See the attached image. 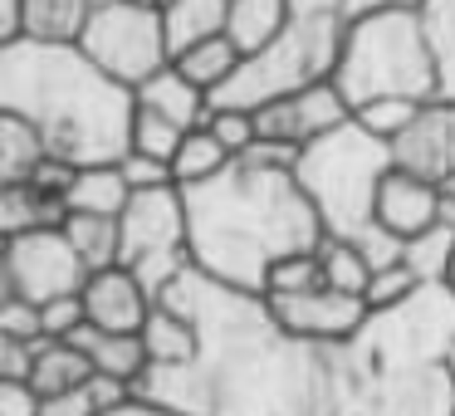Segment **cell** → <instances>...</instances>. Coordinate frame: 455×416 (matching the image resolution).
Returning <instances> with one entry per match:
<instances>
[{
	"label": "cell",
	"instance_id": "cell-25",
	"mask_svg": "<svg viewBox=\"0 0 455 416\" xmlns=\"http://www.w3.org/2000/svg\"><path fill=\"white\" fill-rule=\"evenodd\" d=\"M64 236L74 240V250L84 255L89 269H113L123 265V226L118 216H89V211H69Z\"/></svg>",
	"mask_w": 455,
	"mask_h": 416
},
{
	"label": "cell",
	"instance_id": "cell-27",
	"mask_svg": "<svg viewBox=\"0 0 455 416\" xmlns=\"http://www.w3.org/2000/svg\"><path fill=\"white\" fill-rule=\"evenodd\" d=\"M426 44L435 60V99L455 103V0H426L421 5Z\"/></svg>",
	"mask_w": 455,
	"mask_h": 416
},
{
	"label": "cell",
	"instance_id": "cell-4",
	"mask_svg": "<svg viewBox=\"0 0 455 416\" xmlns=\"http://www.w3.org/2000/svg\"><path fill=\"white\" fill-rule=\"evenodd\" d=\"M0 113L35 123L50 157L99 167L132 148L138 89L93 64L79 40L20 35L0 44Z\"/></svg>",
	"mask_w": 455,
	"mask_h": 416
},
{
	"label": "cell",
	"instance_id": "cell-17",
	"mask_svg": "<svg viewBox=\"0 0 455 416\" xmlns=\"http://www.w3.org/2000/svg\"><path fill=\"white\" fill-rule=\"evenodd\" d=\"M138 103L152 108V113H162V118H172L177 128H187V132L211 118V93L201 89V84H191L177 64H167V69L152 74V79L138 89Z\"/></svg>",
	"mask_w": 455,
	"mask_h": 416
},
{
	"label": "cell",
	"instance_id": "cell-22",
	"mask_svg": "<svg viewBox=\"0 0 455 416\" xmlns=\"http://www.w3.org/2000/svg\"><path fill=\"white\" fill-rule=\"evenodd\" d=\"M289 25V0H230L226 35L240 54H259Z\"/></svg>",
	"mask_w": 455,
	"mask_h": 416
},
{
	"label": "cell",
	"instance_id": "cell-11",
	"mask_svg": "<svg viewBox=\"0 0 455 416\" xmlns=\"http://www.w3.org/2000/svg\"><path fill=\"white\" fill-rule=\"evenodd\" d=\"M353 118L347 99L338 93V84H314V89H299L289 99H275L265 108H255V123H259V142H284V148H299L304 152L308 142H318L323 132L343 128Z\"/></svg>",
	"mask_w": 455,
	"mask_h": 416
},
{
	"label": "cell",
	"instance_id": "cell-34",
	"mask_svg": "<svg viewBox=\"0 0 455 416\" xmlns=\"http://www.w3.org/2000/svg\"><path fill=\"white\" fill-rule=\"evenodd\" d=\"M318 284H323V260H318V250H304V255H289L269 269L265 294H304Z\"/></svg>",
	"mask_w": 455,
	"mask_h": 416
},
{
	"label": "cell",
	"instance_id": "cell-32",
	"mask_svg": "<svg viewBox=\"0 0 455 416\" xmlns=\"http://www.w3.org/2000/svg\"><path fill=\"white\" fill-rule=\"evenodd\" d=\"M181 138H187V128H177L172 118H162V113H152V108L138 103V113H132V148L128 152H148V157H157V162H172L177 148H181Z\"/></svg>",
	"mask_w": 455,
	"mask_h": 416
},
{
	"label": "cell",
	"instance_id": "cell-46",
	"mask_svg": "<svg viewBox=\"0 0 455 416\" xmlns=\"http://www.w3.org/2000/svg\"><path fill=\"white\" fill-rule=\"evenodd\" d=\"M103 416H181V412H167V406H157V402H142V396H132V402L118 406V412H103Z\"/></svg>",
	"mask_w": 455,
	"mask_h": 416
},
{
	"label": "cell",
	"instance_id": "cell-14",
	"mask_svg": "<svg viewBox=\"0 0 455 416\" xmlns=\"http://www.w3.org/2000/svg\"><path fill=\"white\" fill-rule=\"evenodd\" d=\"M396 167L416 172V177L435 181L441 187L445 177H455V103H426L421 118L392 142Z\"/></svg>",
	"mask_w": 455,
	"mask_h": 416
},
{
	"label": "cell",
	"instance_id": "cell-41",
	"mask_svg": "<svg viewBox=\"0 0 455 416\" xmlns=\"http://www.w3.org/2000/svg\"><path fill=\"white\" fill-rule=\"evenodd\" d=\"M40 416H103V412H99V402H93L89 382H84V387H69V392L44 396Z\"/></svg>",
	"mask_w": 455,
	"mask_h": 416
},
{
	"label": "cell",
	"instance_id": "cell-39",
	"mask_svg": "<svg viewBox=\"0 0 455 416\" xmlns=\"http://www.w3.org/2000/svg\"><path fill=\"white\" fill-rule=\"evenodd\" d=\"M0 338H44L40 304H30V299H0Z\"/></svg>",
	"mask_w": 455,
	"mask_h": 416
},
{
	"label": "cell",
	"instance_id": "cell-3",
	"mask_svg": "<svg viewBox=\"0 0 455 416\" xmlns=\"http://www.w3.org/2000/svg\"><path fill=\"white\" fill-rule=\"evenodd\" d=\"M455 289L421 284L333 343V416H455Z\"/></svg>",
	"mask_w": 455,
	"mask_h": 416
},
{
	"label": "cell",
	"instance_id": "cell-18",
	"mask_svg": "<svg viewBox=\"0 0 455 416\" xmlns=\"http://www.w3.org/2000/svg\"><path fill=\"white\" fill-rule=\"evenodd\" d=\"M69 343H79L89 353L93 372L103 377H128L138 387V377L148 372V348H142V333H108V328H93V324H79Z\"/></svg>",
	"mask_w": 455,
	"mask_h": 416
},
{
	"label": "cell",
	"instance_id": "cell-6",
	"mask_svg": "<svg viewBox=\"0 0 455 416\" xmlns=\"http://www.w3.org/2000/svg\"><path fill=\"white\" fill-rule=\"evenodd\" d=\"M333 84L353 113L377 99L435 103V60L421 11H377L347 20Z\"/></svg>",
	"mask_w": 455,
	"mask_h": 416
},
{
	"label": "cell",
	"instance_id": "cell-31",
	"mask_svg": "<svg viewBox=\"0 0 455 416\" xmlns=\"http://www.w3.org/2000/svg\"><path fill=\"white\" fill-rule=\"evenodd\" d=\"M93 0H25V35L40 40H79Z\"/></svg>",
	"mask_w": 455,
	"mask_h": 416
},
{
	"label": "cell",
	"instance_id": "cell-43",
	"mask_svg": "<svg viewBox=\"0 0 455 416\" xmlns=\"http://www.w3.org/2000/svg\"><path fill=\"white\" fill-rule=\"evenodd\" d=\"M25 35V0H0V44Z\"/></svg>",
	"mask_w": 455,
	"mask_h": 416
},
{
	"label": "cell",
	"instance_id": "cell-15",
	"mask_svg": "<svg viewBox=\"0 0 455 416\" xmlns=\"http://www.w3.org/2000/svg\"><path fill=\"white\" fill-rule=\"evenodd\" d=\"M152 304L157 299L142 289V279L128 265L93 269L89 284H84V314H89L93 328H108V333H142Z\"/></svg>",
	"mask_w": 455,
	"mask_h": 416
},
{
	"label": "cell",
	"instance_id": "cell-24",
	"mask_svg": "<svg viewBox=\"0 0 455 416\" xmlns=\"http://www.w3.org/2000/svg\"><path fill=\"white\" fill-rule=\"evenodd\" d=\"M132 201V187L123 181L118 162H99V167H79L69 187V211H89V216H123Z\"/></svg>",
	"mask_w": 455,
	"mask_h": 416
},
{
	"label": "cell",
	"instance_id": "cell-2",
	"mask_svg": "<svg viewBox=\"0 0 455 416\" xmlns=\"http://www.w3.org/2000/svg\"><path fill=\"white\" fill-rule=\"evenodd\" d=\"M187 191L191 260L220 284L265 294L269 269L323 245V216L299 187L294 167L269 157H235L220 177Z\"/></svg>",
	"mask_w": 455,
	"mask_h": 416
},
{
	"label": "cell",
	"instance_id": "cell-20",
	"mask_svg": "<svg viewBox=\"0 0 455 416\" xmlns=\"http://www.w3.org/2000/svg\"><path fill=\"white\" fill-rule=\"evenodd\" d=\"M89 377H93V363L79 343H69V338H40V348H35V372H30V387L40 396L84 387Z\"/></svg>",
	"mask_w": 455,
	"mask_h": 416
},
{
	"label": "cell",
	"instance_id": "cell-30",
	"mask_svg": "<svg viewBox=\"0 0 455 416\" xmlns=\"http://www.w3.org/2000/svg\"><path fill=\"white\" fill-rule=\"evenodd\" d=\"M318 260H323V284L328 289H343V294H363L367 299V284H372V260L353 245V240H338V236H323L318 245Z\"/></svg>",
	"mask_w": 455,
	"mask_h": 416
},
{
	"label": "cell",
	"instance_id": "cell-33",
	"mask_svg": "<svg viewBox=\"0 0 455 416\" xmlns=\"http://www.w3.org/2000/svg\"><path fill=\"white\" fill-rule=\"evenodd\" d=\"M421 108H426V103H416V99H377V103H367V108H357L353 118L363 123L367 132H377V138L396 142L416 118H421Z\"/></svg>",
	"mask_w": 455,
	"mask_h": 416
},
{
	"label": "cell",
	"instance_id": "cell-26",
	"mask_svg": "<svg viewBox=\"0 0 455 416\" xmlns=\"http://www.w3.org/2000/svg\"><path fill=\"white\" fill-rule=\"evenodd\" d=\"M230 162H235V152H230L226 142L201 123V128H191L187 138H181L177 157H172V177H177V187H196V181L220 177Z\"/></svg>",
	"mask_w": 455,
	"mask_h": 416
},
{
	"label": "cell",
	"instance_id": "cell-12",
	"mask_svg": "<svg viewBox=\"0 0 455 416\" xmlns=\"http://www.w3.org/2000/svg\"><path fill=\"white\" fill-rule=\"evenodd\" d=\"M275 318L289 328L294 338H308V343H347L357 328L367 324L372 304L363 294H343V289H304V294H265Z\"/></svg>",
	"mask_w": 455,
	"mask_h": 416
},
{
	"label": "cell",
	"instance_id": "cell-35",
	"mask_svg": "<svg viewBox=\"0 0 455 416\" xmlns=\"http://www.w3.org/2000/svg\"><path fill=\"white\" fill-rule=\"evenodd\" d=\"M206 128L216 132L235 157H245V152L259 142V123H255V113H250V108H220V103H211Z\"/></svg>",
	"mask_w": 455,
	"mask_h": 416
},
{
	"label": "cell",
	"instance_id": "cell-37",
	"mask_svg": "<svg viewBox=\"0 0 455 416\" xmlns=\"http://www.w3.org/2000/svg\"><path fill=\"white\" fill-rule=\"evenodd\" d=\"M118 172H123V181H128L132 191H148V187H167V181H177V177H172V162H157V157H148V152H123Z\"/></svg>",
	"mask_w": 455,
	"mask_h": 416
},
{
	"label": "cell",
	"instance_id": "cell-8",
	"mask_svg": "<svg viewBox=\"0 0 455 416\" xmlns=\"http://www.w3.org/2000/svg\"><path fill=\"white\" fill-rule=\"evenodd\" d=\"M79 44L89 50L93 64L123 79L128 89H142L157 69L172 64L167 20H162L157 0H123V5H93L84 20Z\"/></svg>",
	"mask_w": 455,
	"mask_h": 416
},
{
	"label": "cell",
	"instance_id": "cell-23",
	"mask_svg": "<svg viewBox=\"0 0 455 416\" xmlns=\"http://www.w3.org/2000/svg\"><path fill=\"white\" fill-rule=\"evenodd\" d=\"M44 162H50V148H44L40 128L25 123L20 113H0V187L35 177Z\"/></svg>",
	"mask_w": 455,
	"mask_h": 416
},
{
	"label": "cell",
	"instance_id": "cell-38",
	"mask_svg": "<svg viewBox=\"0 0 455 416\" xmlns=\"http://www.w3.org/2000/svg\"><path fill=\"white\" fill-rule=\"evenodd\" d=\"M40 324H44V338H74V328L89 324V314H84V294L40 304Z\"/></svg>",
	"mask_w": 455,
	"mask_h": 416
},
{
	"label": "cell",
	"instance_id": "cell-50",
	"mask_svg": "<svg viewBox=\"0 0 455 416\" xmlns=\"http://www.w3.org/2000/svg\"><path fill=\"white\" fill-rule=\"evenodd\" d=\"M157 5H167V0H157Z\"/></svg>",
	"mask_w": 455,
	"mask_h": 416
},
{
	"label": "cell",
	"instance_id": "cell-45",
	"mask_svg": "<svg viewBox=\"0 0 455 416\" xmlns=\"http://www.w3.org/2000/svg\"><path fill=\"white\" fill-rule=\"evenodd\" d=\"M289 15H347V0H289Z\"/></svg>",
	"mask_w": 455,
	"mask_h": 416
},
{
	"label": "cell",
	"instance_id": "cell-5",
	"mask_svg": "<svg viewBox=\"0 0 455 416\" xmlns=\"http://www.w3.org/2000/svg\"><path fill=\"white\" fill-rule=\"evenodd\" d=\"M392 167H396L392 142L367 132L357 118L308 142L294 162V177L318 206L323 230L338 240H353L372 260V269L402 260V240L392 230H382V220H377V191H382Z\"/></svg>",
	"mask_w": 455,
	"mask_h": 416
},
{
	"label": "cell",
	"instance_id": "cell-13",
	"mask_svg": "<svg viewBox=\"0 0 455 416\" xmlns=\"http://www.w3.org/2000/svg\"><path fill=\"white\" fill-rule=\"evenodd\" d=\"M69 162L50 157L35 177L0 187V230L5 236H25V230H50L69 220V187H74Z\"/></svg>",
	"mask_w": 455,
	"mask_h": 416
},
{
	"label": "cell",
	"instance_id": "cell-7",
	"mask_svg": "<svg viewBox=\"0 0 455 416\" xmlns=\"http://www.w3.org/2000/svg\"><path fill=\"white\" fill-rule=\"evenodd\" d=\"M343 35H347V15H289L279 40L265 44L259 54H245L240 69L230 74V84L211 103L255 113L299 89L328 84L338 69V54H343Z\"/></svg>",
	"mask_w": 455,
	"mask_h": 416
},
{
	"label": "cell",
	"instance_id": "cell-44",
	"mask_svg": "<svg viewBox=\"0 0 455 416\" xmlns=\"http://www.w3.org/2000/svg\"><path fill=\"white\" fill-rule=\"evenodd\" d=\"M426 0H347V20L357 15H377V11H421Z\"/></svg>",
	"mask_w": 455,
	"mask_h": 416
},
{
	"label": "cell",
	"instance_id": "cell-9",
	"mask_svg": "<svg viewBox=\"0 0 455 416\" xmlns=\"http://www.w3.org/2000/svg\"><path fill=\"white\" fill-rule=\"evenodd\" d=\"M93 269L64 236V226L50 230H25V236H5L0 250V299H30V304H50V299L84 294Z\"/></svg>",
	"mask_w": 455,
	"mask_h": 416
},
{
	"label": "cell",
	"instance_id": "cell-36",
	"mask_svg": "<svg viewBox=\"0 0 455 416\" xmlns=\"http://www.w3.org/2000/svg\"><path fill=\"white\" fill-rule=\"evenodd\" d=\"M416 289H421V279L411 275L406 260H396V265H382L372 275V284H367V304H372V308H392V304H402V299H411Z\"/></svg>",
	"mask_w": 455,
	"mask_h": 416
},
{
	"label": "cell",
	"instance_id": "cell-21",
	"mask_svg": "<svg viewBox=\"0 0 455 416\" xmlns=\"http://www.w3.org/2000/svg\"><path fill=\"white\" fill-rule=\"evenodd\" d=\"M142 348H148V363H162V367L191 363L196 348H201V333H196V324H191L181 308L152 304L148 324H142Z\"/></svg>",
	"mask_w": 455,
	"mask_h": 416
},
{
	"label": "cell",
	"instance_id": "cell-29",
	"mask_svg": "<svg viewBox=\"0 0 455 416\" xmlns=\"http://www.w3.org/2000/svg\"><path fill=\"white\" fill-rule=\"evenodd\" d=\"M402 260L411 265V275L421 279V284H445L451 260H455V226L451 220H435L431 230L402 240Z\"/></svg>",
	"mask_w": 455,
	"mask_h": 416
},
{
	"label": "cell",
	"instance_id": "cell-40",
	"mask_svg": "<svg viewBox=\"0 0 455 416\" xmlns=\"http://www.w3.org/2000/svg\"><path fill=\"white\" fill-rule=\"evenodd\" d=\"M40 338H0V382H30Z\"/></svg>",
	"mask_w": 455,
	"mask_h": 416
},
{
	"label": "cell",
	"instance_id": "cell-19",
	"mask_svg": "<svg viewBox=\"0 0 455 416\" xmlns=\"http://www.w3.org/2000/svg\"><path fill=\"white\" fill-rule=\"evenodd\" d=\"M162 20H167V44H172V60H177L191 44L226 35L230 0H167L162 5Z\"/></svg>",
	"mask_w": 455,
	"mask_h": 416
},
{
	"label": "cell",
	"instance_id": "cell-10",
	"mask_svg": "<svg viewBox=\"0 0 455 416\" xmlns=\"http://www.w3.org/2000/svg\"><path fill=\"white\" fill-rule=\"evenodd\" d=\"M118 226H123V265H138V260H148V255H191L187 191H181L177 181L132 191V201L123 206Z\"/></svg>",
	"mask_w": 455,
	"mask_h": 416
},
{
	"label": "cell",
	"instance_id": "cell-42",
	"mask_svg": "<svg viewBox=\"0 0 455 416\" xmlns=\"http://www.w3.org/2000/svg\"><path fill=\"white\" fill-rule=\"evenodd\" d=\"M44 396L30 382H0V416H40Z\"/></svg>",
	"mask_w": 455,
	"mask_h": 416
},
{
	"label": "cell",
	"instance_id": "cell-48",
	"mask_svg": "<svg viewBox=\"0 0 455 416\" xmlns=\"http://www.w3.org/2000/svg\"><path fill=\"white\" fill-rule=\"evenodd\" d=\"M445 284H451V289H455V260H451V275H445Z\"/></svg>",
	"mask_w": 455,
	"mask_h": 416
},
{
	"label": "cell",
	"instance_id": "cell-49",
	"mask_svg": "<svg viewBox=\"0 0 455 416\" xmlns=\"http://www.w3.org/2000/svg\"><path fill=\"white\" fill-rule=\"evenodd\" d=\"M93 5H123V0H93Z\"/></svg>",
	"mask_w": 455,
	"mask_h": 416
},
{
	"label": "cell",
	"instance_id": "cell-47",
	"mask_svg": "<svg viewBox=\"0 0 455 416\" xmlns=\"http://www.w3.org/2000/svg\"><path fill=\"white\" fill-rule=\"evenodd\" d=\"M445 363H451V372H455V333H451V348H445Z\"/></svg>",
	"mask_w": 455,
	"mask_h": 416
},
{
	"label": "cell",
	"instance_id": "cell-16",
	"mask_svg": "<svg viewBox=\"0 0 455 416\" xmlns=\"http://www.w3.org/2000/svg\"><path fill=\"white\" fill-rule=\"evenodd\" d=\"M377 220L396 240L421 236V230H431L441 220V187L416 177V172H406V167H392L382 191H377Z\"/></svg>",
	"mask_w": 455,
	"mask_h": 416
},
{
	"label": "cell",
	"instance_id": "cell-1",
	"mask_svg": "<svg viewBox=\"0 0 455 416\" xmlns=\"http://www.w3.org/2000/svg\"><path fill=\"white\" fill-rule=\"evenodd\" d=\"M157 304L196 324L191 363H148L138 396L181 416H333V348L294 338L265 294L191 265Z\"/></svg>",
	"mask_w": 455,
	"mask_h": 416
},
{
	"label": "cell",
	"instance_id": "cell-28",
	"mask_svg": "<svg viewBox=\"0 0 455 416\" xmlns=\"http://www.w3.org/2000/svg\"><path fill=\"white\" fill-rule=\"evenodd\" d=\"M240 60H245V54L235 50V44H230V35H216V40H201V44H191L187 54H177V69L187 74L191 84H201V89L211 93V99H216L220 89H226L230 84V74L240 69Z\"/></svg>",
	"mask_w": 455,
	"mask_h": 416
}]
</instances>
